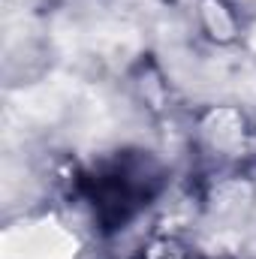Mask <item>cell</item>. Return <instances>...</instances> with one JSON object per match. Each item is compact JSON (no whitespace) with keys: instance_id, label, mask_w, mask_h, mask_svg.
<instances>
[{"instance_id":"obj_1","label":"cell","mask_w":256,"mask_h":259,"mask_svg":"<svg viewBox=\"0 0 256 259\" xmlns=\"http://www.w3.org/2000/svg\"><path fill=\"white\" fill-rule=\"evenodd\" d=\"M148 184H151V175L145 163H118L94 175L88 193L94 202V211L106 223H124L142 205V199H148Z\"/></svg>"},{"instance_id":"obj_2","label":"cell","mask_w":256,"mask_h":259,"mask_svg":"<svg viewBox=\"0 0 256 259\" xmlns=\"http://www.w3.org/2000/svg\"><path fill=\"white\" fill-rule=\"evenodd\" d=\"M142 259H199V256L187 253V250H184V247H178V244L160 241V244L148 247V253H142Z\"/></svg>"}]
</instances>
